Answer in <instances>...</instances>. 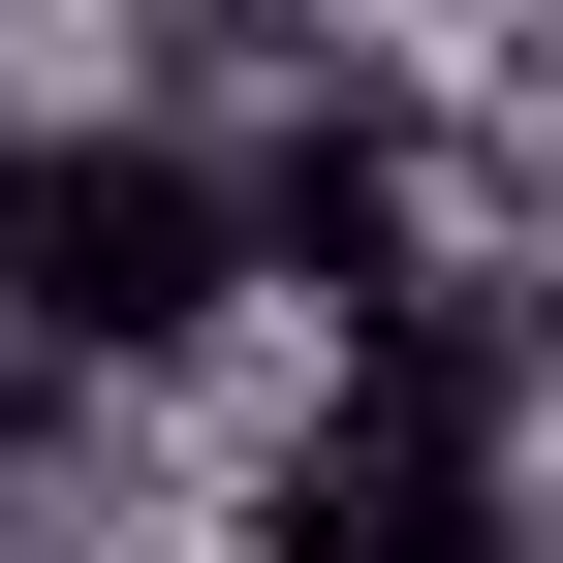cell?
Returning a JSON list of instances; mask_svg holds the SVG:
<instances>
[{
	"label": "cell",
	"instance_id": "6da1fadb",
	"mask_svg": "<svg viewBox=\"0 0 563 563\" xmlns=\"http://www.w3.org/2000/svg\"><path fill=\"white\" fill-rule=\"evenodd\" d=\"M251 157L188 95H0V344L32 376H188L251 313Z\"/></svg>",
	"mask_w": 563,
	"mask_h": 563
},
{
	"label": "cell",
	"instance_id": "7a4b0ae2",
	"mask_svg": "<svg viewBox=\"0 0 563 563\" xmlns=\"http://www.w3.org/2000/svg\"><path fill=\"white\" fill-rule=\"evenodd\" d=\"M251 563H532V344L470 313V282L344 313L313 439L251 470Z\"/></svg>",
	"mask_w": 563,
	"mask_h": 563
}]
</instances>
